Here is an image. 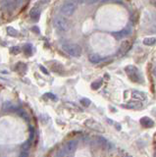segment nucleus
<instances>
[{
  "label": "nucleus",
  "instance_id": "a211bd4d",
  "mask_svg": "<svg viewBox=\"0 0 156 157\" xmlns=\"http://www.w3.org/2000/svg\"><path fill=\"white\" fill-rule=\"evenodd\" d=\"M155 42H156V37H145L143 39V44L147 46L153 45V44H155Z\"/></svg>",
  "mask_w": 156,
  "mask_h": 157
},
{
  "label": "nucleus",
  "instance_id": "bb28decb",
  "mask_svg": "<svg viewBox=\"0 0 156 157\" xmlns=\"http://www.w3.org/2000/svg\"><path fill=\"white\" fill-rule=\"evenodd\" d=\"M47 97H50L51 99H53V100H57V98H56V96L54 95V94H52V93H46L45 94Z\"/></svg>",
  "mask_w": 156,
  "mask_h": 157
},
{
  "label": "nucleus",
  "instance_id": "c756f323",
  "mask_svg": "<svg viewBox=\"0 0 156 157\" xmlns=\"http://www.w3.org/2000/svg\"><path fill=\"white\" fill-rule=\"evenodd\" d=\"M153 75L156 77V66L154 67V69H153Z\"/></svg>",
  "mask_w": 156,
  "mask_h": 157
},
{
  "label": "nucleus",
  "instance_id": "393cba45",
  "mask_svg": "<svg viewBox=\"0 0 156 157\" xmlns=\"http://www.w3.org/2000/svg\"><path fill=\"white\" fill-rule=\"evenodd\" d=\"M81 103L84 106H89L90 105V103H91V101L89 100V99H87V98H82V99L81 100Z\"/></svg>",
  "mask_w": 156,
  "mask_h": 157
},
{
  "label": "nucleus",
  "instance_id": "5701e85b",
  "mask_svg": "<svg viewBox=\"0 0 156 157\" xmlns=\"http://www.w3.org/2000/svg\"><path fill=\"white\" fill-rule=\"evenodd\" d=\"M101 85H102V80H99V81L91 83V88L92 90H98V88L101 86Z\"/></svg>",
  "mask_w": 156,
  "mask_h": 157
},
{
  "label": "nucleus",
  "instance_id": "9d476101",
  "mask_svg": "<svg viewBox=\"0 0 156 157\" xmlns=\"http://www.w3.org/2000/svg\"><path fill=\"white\" fill-rule=\"evenodd\" d=\"M2 109L4 111H9V112H17L18 109H19V107L15 106L13 104L12 102L10 101H6V102H4L3 103V106H2Z\"/></svg>",
  "mask_w": 156,
  "mask_h": 157
},
{
  "label": "nucleus",
  "instance_id": "9b49d317",
  "mask_svg": "<svg viewBox=\"0 0 156 157\" xmlns=\"http://www.w3.org/2000/svg\"><path fill=\"white\" fill-rule=\"evenodd\" d=\"M131 34V29H122L121 32H116L113 33V36L117 38V39H121L123 37H126L127 36Z\"/></svg>",
  "mask_w": 156,
  "mask_h": 157
},
{
  "label": "nucleus",
  "instance_id": "6e6552de",
  "mask_svg": "<svg viewBox=\"0 0 156 157\" xmlns=\"http://www.w3.org/2000/svg\"><path fill=\"white\" fill-rule=\"evenodd\" d=\"M78 147V141L77 140H69L68 142H66V144L64 146V150L66 151V153H72L74 152Z\"/></svg>",
  "mask_w": 156,
  "mask_h": 157
},
{
  "label": "nucleus",
  "instance_id": "aec40b11",
  "mask_svg": "<svg viewBox=\"0 0 156 157\" xmlns=\"http://www.w3.org/2000/svg\"><path fill=\"white\" fill-rule=\"evenodd\" d=\"M7 33L9 34V36H19V33L17 29H15L14 28L12 27H7Z\"/></svg>",
  "mask_w": 156,
  "mask_h": 157
},
{
  "label": "nucleus",
  "instance_id": "1a4fd4ad",
  "mask_svg": "<svg viewBox=\"0 0 156 157\" xmlns=\"http://www.w3.org/2000/svg\"><path fill=\"white\" fill-rule=\"evenodd\" d=\"M96 142L98 144V145L101 147V148H103L105 150H109L110 149V147H111V144H110V142L105 140L104 137H102V136H97L96 137Z\"/></svg>",
  "mask_w": 156,
  "mask_h": 157
},
{
  "label": "nucleus",
  "instance_id": "4468645a",
  "mask_svg": "<svg viewBox=\"0 0 156 157\" xmlns=\"http://www.w3.org/2000/svg\"><path fill=\"white\" fill-rule=\"evenodd\" d=\"M125 107L130 108V109H139V108L143 107V103H140L139 101H130L125 105Z\"/></svg>",
  "mask_w": 156,
  "mask_h": 157
},
{
  "label": "nucleus",
  "instance_id": "2eb2a0df",
  "mask_svg": "<svg viewBox=\"0 0 156 157\" xmlns=\"http://www.w3.org/2000/svg\"><path fill=\"white\" fill-rule=\"evenodd\" d=\"M40 8L33 7L30 11V17L32 20H35V21H37V20L40 19Z\"/></svg>",
  "mask_w": 156,
  "mask_h": 157
},
{
  "label": "nucleus",
  "instance_id": "f257e3e1",
  "mask_svg": "<svg viewBox=\"0 0 156 157\" xmlns=\"http://www.w3.org/2000/svg\"><path fill=\"white\" fill-rule=\"evenodd\" d=\"M125 72L129 78L134 82L138 83H143V77L141 76L139 70L134 65H129L125 67Z\"/></svg>",
  "mask_w": 156,
  "mask_h": 157
},
{
  "label": "nucleus",
  "instance_id": "7ed1b4c3",
  "mask_svg": "<svg viewBox=\"0 0 156 157\" xmlns=\"http://www.w3.org/2000/svg\"><path fill=\"white\" fill-rule=\"evenodd\" d=\"M53 26L60 32H67L70 29V22L65 17L57 16L53 20Z\"/></svg>",
  "mask_w": 156,
  "mask_h": 157
},
{
  "label": "nucleus",
  "instance_id": "f8f14e48",
  "mask_svg": "<svg viewBox=\"0 0 156 157\" xmlns=\"http://www.w3.org/2000/svg\"><path fill=\"white\" fill-rule=\"evenodd\" d=\"M140 124L144 128H152L154 126V122L148 117H143L140 119Z\"/></svg>",
  "mask_w": 156,
  "mask_h": 157
},
{
  "label": "nucleus",
  "instance_id": "20e7f679",
  "mask_svg": "<svg viewBox=\"0 0 156 157\" xmlns=\"http://www.w3.org/2000/svg\"><path fill=\"white\" fill-rule=\"evenodd\" d=\"M77 3L75 1H67L60 8V13L65 17H70L76 12Z\"/></svg>",
  "mask_w": 156,
  "mask_h": 157
},
{
  "label": "nucleus",
  "instance_id": "cd10ccee",
  "mask_svg": "<svg viewBox=\"0 0 156 157\" xmlns=\"http://www.w3.org/2000/svg\"><path fill=\"white\" fill-rule=\"evenodd\" d=\"M40 70L42 71V73H43V74H45V75H48V74H49V73H48V71H47L46 69H45L44 67H43V66H40Z\"/></svg>",
  "mask_w": 156,
  "mask_h": 157
},
{
  "label": "nucleus",
  "instance_id": "a878e982",
  "mask_svg": "<svg viewBox=\"0 0 156 157\" xmlns=\"http://www.w3.org/2000/svg\"><path fill=\"white\" fill-rule=\"evenodd\" d=\"M21 51V48L19 47V46H14L11 48V53L12 54H19Z\"/></svg>",
  "mask_w": 156,
  "mask_h": 157
},
{
  "label": "nucleus",
  "instance_id": "412c9836",
  "mask_svg": "<svg viewBox=\"0 0 156 157\" xmlns=\"http://www.w3.org/2000/svg\"><path fill=\"white\" fill-rule=\"evenodd\" d=\"M17 113H18V115H19V116H21L22 118H24V119H25L26 121H29V120H30V118H29L28 113H27L25 110L20 109V108H19L18 111H17Z\"/></svg>",
  "mask_w": 156,
  "mask_h": 157
},
{
  "label": "nucleus",
  "instance_id": "39448f33",
  "mask_svg": "<svg viewBox=\"0 0 156 157\" xmlns=\"http://www.w3.org/2000/svg\"><path fill=\"white\" fill-rule=\"evenodd\" d=\"M17 6H18V4L16 2V0H2L1 1L2 11L7 14H10L13 11H15Z\"/></svg>",
  "mask_w": 156,
  "mask_h": 157
},
{
  "label": "nucleus",
  "instance_id": "4be33fe9",
  "mask_svg": "<svg viewBox=\"0 0 156 157\" xmlns=\"http://www.w3.org/2000/svg\"><path fill=\"white\" fill-rule=\"evenodd\" d=\"M79 3L81 4H94V3H97L99 2V0H76Z\"/></svg>",
  "mask_w": 156,
  "mask_h": 157
},
{
  "label": "nucleus",
  "instance_id": "b1692460",
  "mask_svg": "<svg viewBox=\"0 0 156 157\" xmlns=\"http://www.w3.org/2000/svg\"><path fill=\"white\" fill-rule=\"evenodd\" d=\"M30 147H31V142L30 141L24 142L23 145H22V151H28L29 149H30Z\"/></svg>",
  "mask_w": 156,
  "mask_h": 157
},
{
  "label": "nucleus",
  "instance_id": "dca6fc26",
  "mask_svg": "<svg viewBox=\"0 0 156 157\" xmlns=\"http://www.w3.org/2000/svg\"><path fill=\"white\" fill-rule=\"evenodd\" d=\"M51 70L55 73H58V74H63L64 73V68L61 65L60 63H55L54 65H52L51 67Z\"/></svg>",
  "mask_w": 156,
  "mask_h": 157
},
{
  "label": "nucleus",
  "instance_id": "6ab92c4d",
  "mask_svg": "<svg viewBox=\"0 0 156 157\" xmlns=\"http://www.w3.org/2000/svg\"><path fill=\"white\" fill-rule=\"evenodd\" d=\"M24 52H25V54L27 56H31L32 54V46L31 45V44H26L25 46H24Z\"/></svg>",
  "mask_w": 156,
  "mask_h": 157
},
{
  "label": "nucleus",
  "instance_id": "c85d7f7f",
  "mask_svg": "<svg viewBox=\"0 0 156 157\" xmlns=\"http://www.w3.org/2000/svg\"><path fill=\"white\" fill-rule=\"evenodd\" d=\"M24 1H25V0H16V2H17V4L18 5H20V4H22Z\"/></svg>",
  "mask_w": 156,
  "mask_h": 157
},
{
  "label": "nucleus",
  "instance_id": "0eeeda50",
  "mask_svg": "<svg viewBox=\"0 0 156 157\" xmlns=\"http://www.w3.org/2000/svg\"><path fill=\"white\" fill-rule=\"evenodd\" d=\"M131 47V42L130 40H124L122 42L121 46L119 48V51H118V55L119 56H124L125 54L128 52Z\"/></svg>",
  "mask_w": 156,
  "mask_h": 157
},
{
  "label": "nucleus",
  "instance_id": "423d86ee",
  "mask_svg": "<svg viewBox=\"0 0 156 157\" xmlns=\"http://www.w3.org/2000/svg\"><path fill=\"white\" fill-rule=\"evenodd\" d=\"M85 126L89 129L98 132H104V128L102 126L99 122H97L93 119H87L85 121Z\"/></svg>",
  "mask_w": 156,
  "mask_h": 157
},
{
  "label": "nucleus",
  "instance_id": "ddd939ff",
  "mask_svg": "<svg viewBox=\"0 0 156 157\" xmlns=\"http://www.w3.org/2000/svg\"><path fill=\"white\" fill-rule=\"evenodd\" d=\"M133 98L136 100H139V101H144L146 99V94L144 92L135 90V91H133Z\"/></svg>",
  "mask_w": 156,
  "mask_h": 157
},
{
  "label": "nucleus",
  "instance_id": "f3484780",
  "mask_svg": "<svg viewBox=\"0 0 156 157\" xmlns=\"http://www.w3.org/2000/svg\"><path fill=\"white\" fill-rule=\"evenodd\" d=\"M89 61L90 62H92V63H99L101 60H102V58L98 55V54H95V53H92V54H90L89 55Z\"/></svg>",
  "mask_w": 156,
  "mask_h": 157
},
{
  "label": "nucleus",
  "instance_id": "f03ea898",
  "mask_svg": "<svg viewBox=\"0 0 156 157\" xmlns=\"http://www.w3.org/2000/svg\"><path fill=\"white\" fill-rule=\"evenodd\" d=\"M62 49L67 54L73 57H80L82 55V47L76 43H65L62 45Z\"/></svg>",
  "mask_w": 156,
  "mask_h": 157
}]
</instances>
